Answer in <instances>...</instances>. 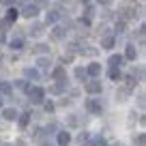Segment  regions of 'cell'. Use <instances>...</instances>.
<instances>
[{
	"label": "cell",
	"mask_w": 146,
	"mask_h": 146,
	"mask_svg": "<svg viewBox=\"0 0 146 146\" xmlns=\"http://www.w3.org/2000/svg\"><path fill=\"white\" fill-rule=\"evenodd\" d=\"M28 97H30L32 103H43L45 90H43V88H39V86H32V88H28Z\"/></svg>",
	"instance_id": "obj_1"
},
{
	"label": "cell",
	"mask_w": 146,
	"mask_h": 146,
	"mask_svg": "<svg viewBox=\"0 0 146 146\" xmlns=\"http://www.w3.org/2000/svg\"><path fill=\"white\" fill-rule=\"evenodd\" d=\"M84 90L88 92V95H101V90H103V86H101L99 80H90V82L84 84Z\"/></svg>",
	"instance_id": "obj_2"
},
{
	"label": "cell",
	"mask_w": 146,
	"mask_h": 146,
	"mask_svg": "<svg viewBox=\"0 0 146 146\" xmlns=\"http://www.w3.org/2000/svg\"><path fill=\"white\" fill-rule=\"evenodd\" d=\"M36 13H39V9H36L35 5H26V7L22 9V13H19V15H24L26 19H32V17H36Z\"/></svg>",
	"instance_id": "obj_3"
},
{
	"label": "cell",
	"mask_w": 146,
	"mask_h": 146,
	"mask_svg": "<svg viewBox=\"0 0 146 146\" xmlns=\"http://www.w3.org/2000/svg\"><path fill=\"white\" fill-rule=\"evenodd\" d=\"M86 110L92 114H101V103L97 99H86Z\"/></svg>",
	"instance_id": "obj_4"
},
{
	"label": "cell",
	"mask_w": 146,
	"mask_h": 146,
	"mask_svg": "<svg viewBox=\"0 0 146 146\" xmlns=\"http://www.w3.org/2000/svg\"><path fill=\"white\" fill-rule=\"evenodd\" d=\"M52 78H54L56 82H64V80H67V71H64V67H56L54 71H52Z\"/></svg>",
	"instance_id": "obj_5"
},
{
	"label": "cell",
	"mask_w": 146,
	"mask_h": 146,
	"mask_svg": "<svg viewBox=\"0 0 146 146\" xmlns=\"http://www.w3.org/2000/svg\"><path fill=\"white\" fill-rule=\"evenodd\" d=\"M86 75H92V78H97V75H101V64H97V62L88 64V67H86Z\"/></svg>",
	"instance_id": "obj_6"
},
{
	"label": "cell",
	"mask_w": 146,
	"mask_h": 146,
	"mask_svg": "<svg viewBox=\"0 0 146 146\" xmlns=\"http://www.w3.org/2000/svg\"><path fill=\"white\" fill-rule=\"evenodd\" d=\"M56 142H58V146H67L69 142H71V135H69L67 131H60L58 135H56Z\"/></svg>",
	"instance_id": "obj_7"
},
{
	"label": "cell",
	"mask_w": 146,
	"mask_h": 146,
	"mask_svg": "<svg viewBox=\"0 0 146 146\" xmlns=\"http://www.w3.org/2000/svg\"><path fill=\"white\" fill-rule=\"evenodd\" d=\"M64 35H67V28H62V26H56L54 30H52V39H56V41L64 39Z\"/></svg>",
	"instance_id": "obj_8"
},
{
	"label": "cell",
	"mask_w": 146,
	"mask_h": 146,
	"mask_svg": "<svg viewBox=\"0 0 146 146\" xmlns=\"http://www.w3.org/2000/svg\"><path fill=\"white\" fill-rule=\"evenodd\" d=\"M32 52H35V54H39V56H45V54H50V47H47L45 43H36V45L32 47Z\"/></svg>",
	"instance_id": "obj_9"
},
{
	"label": "cell",
	"mask_w": 146,
	"mask_h": 146,
	"mask_svg": "<svg viewBox=\"0 0 146 146\" xmlns=\"http://www.w3.org/2000/svg\"><path fill=\"white\" fill-rule=\"evenodd\" d=\"M2 116H5L7 120H15L19 114H17V110H13V108H5L2 110Z\"/></svg>",
	"instance_id": "obj_10"
},
{
	"label": "cell",
	"mask_w": 146,
	"mask_h": 146,
	"mask_svg": "<svg viewBox=\"0 0 146 146\" xmlns=\"http://www.w3.org/2000/svg\"><path fill=\"white\" fill-rule=\"evenodd\" d=\"M64 88H67V80H64V82L54 84V86H50V92H54V95H60V92H64Z\"/></svg>",
	"instance_id": "obj_11"
},
{
	"label": "cell",
	"mask_w": 146,
	"mask_h": 146,
	"mask_svg": "<svg viewBox=\"0 0 146 146\" xmlns=\"http://www.w3.org/2000/svg\"><path fill=\"white\" fill-rule=\"evenodd\" d=\"M24 78H28V80H39V71H36V69L26 67V69H24Z\"/></svg>",
	"instance_id": "obj_12"
},
{
	"label": "cell",
	"mask_w": 146,
	"mask_h": 146,
	"mask_svg": "<svg viewBox=\"0 0 146 146\" xmlns=\"http://www.w3.org/2000/svg\"><path fill=\"white\" fill-rule=\"evenodd\" d=\"M108 64H110V67H120V64H123V56H120V54H114V56H110Z\"/></svg>",
	"instance_id": "obj_13"
},
{
	"label": "cell",
	"mask_w": 146,
	"mask_h": 146,
	"mask_svg": "<svg viewBox=\"0 0 146 146\" xmlns=\"http://www.w3.org/2000/svg\"><path fill=\"white\" fill-rule=\"evenodd\" d=\"M43 28H45V26H43V24L35 22V24H32V26H30V35H32V36H39V35H41V32H43Z\"/></svg>",
	"instance_id": "obj_14"
},
{
	"label": "cell",
	"mask_w": 146,
	"mask_h": 146,
	"mask_svg": "<svg viewBox=\"0 0 146 146\" xmlns=\"http://www.w3.org/2000/svg\"><path fill=\"white\" fill-rule=\"evenodd\" d=\"M11 90H13V88H11L9 82H0V95H2V97H9Z\"/></svg>",
	"instance_id": "obj_15"
},
{
	"label": "cell",
	"mask_w": 146,
	"mask_h": 146,
	"mask_svg": "<svg viewBox=\"0 0 146 146\" xmlns=\"http://www.w3.org/2000/svg\"><path fill=\"white\" fill-rule=\"evenodd\" d=\"M101 47H103V50L114 47V36H103V39H101Z\"/></svg>",
	"instance_id": "obj_16"
},
{
	"label": "cell",
	"mask_w": 146,
	"mask_h": 146,
	"mask_svg": "<svg viewBox=\"0 0 146 146\" xmlns=\"http://www.w3.org/2000/svg\"><path fill=\"white\" fill-rule=\"evenodd\" d=\"M129 88H118V90H116V99L118 101H127V97H129Z\"/></svg>",
	"instance_id": "obj_17"
},
{
	"label": "cell",
	"mask_w": 146,
	"mask_h": 146,
	"mask_svg": "<svg viewBox=\"0 0 146 146\" xmlns=\"http://www.w3.org/2000/svg\"><path fill=\"white\" fill-rule=\"evenodd\" d=\"M135 56H137V50L133 45H127V52H125V58L127 60H135Z\"/></svg>",
	"instance_id": "obj_18"
},
{
	"label": "cell",
	"mask_w": 146,
	"mask_h": 146,
	"mask_svg": "<svg viewBox=\"0 0 146 146\" xmlns=\"http://www.w3.org/2000/svg\"><path fill=\"white\" fill-rule=\"evenodd\" d=\"M36 64H39V69H41V71H47V69H50V58H45V56H41V58H39V62H36Z\"/></svg>",
	"instance_id": "obj_19"
},
{
	"label": "cell",
	"mask_w": 146,
	"mask_h": 146,
	"mask_svg": "<svg viewBox=\"0 0 146 146\" xmlns=\"http://www.w3.org/2000/svg\"><path fill=\"white\" fill-rule=\"evenodd\" d=\"M17 15H19V11H15V9H9V11H7V22H11V24H13L15 22V19H17Z\"/></svg>",
	"instance_id": "obj_20"
},
{
	"label": "cell",
	"mask_w": 146,
	"mask_h": 146,
	"mask_svg": "<svg viewBox=\"0 0 146 146\" xmlns=\"http://www.w3.org/2000/svg\"><path fill=\"white\" fill-rule=\"evenodd\" d=\"M45 19H47V24H54V22H58V19H60V13H58V11H50Z\"/></svg>",
	"instance_id": "obj_21"
},
{
	"label": "cell",
	"mask_w": 146,
	"mask_h": 146,
	"mask_svg": "<svg viewBox=\"0 0 146 146\" xmlns=\"http://www.w3.org/2000/svg\"><path fill=\"white\" fill-rule=\"evenodd\" d=\"M108 75H110V80H118V78H120V69H118V67H110Z\"/></svg>",
	"instance_id": "obj_22"
},
{
	"label": "cell",
	"mask_w": 146,
	"mask_h": 146,
	"mask_svg": "<svg viewBox=\"0 0 146 146\" xmlns=\"http://www.w3.org/2000/svg\"><path fill=\"white\" fill-rule=\"evenodd\" d=\"M78 52H80V54H86V56H95L97 54V50H95V47H90V45H84L82 50H78Z\"/></svg>",
	"instance_id": "obj_23"
},
{
	"label": "cell",
	"mask_w": 146,
	"mask_h": 146,
	"mask_svg": "<svg viewBox=\"0 0 146 146\" xmlns=\"http://www.w3.org/2000/svg\"><path fill=\"white\" fill-rule=\"evenodd\" d=\"M22 45H24V39H22V36H17V39L11 41V50H22Z\"/></svg>",
	"instance_id": "obj_24"
},
{
	"label": "cell",
	"mask_w": 146,
	"mask_h": 146,
	"mask_svg": "<svg viewBox=\"0 0 146 146\" xmlns=\"http://www.w3.org/2000/svg\"><path fill=\"white\" fill-rule=\"evenodd\" d=\"M19 118V127H28V123H30V114H22V116H17Z\"/></svg>",
	"instance_id": "obj_25"
},
{
	"label": "cell",
	"mask_w": 146,
	"mask_h": 146,
	"mask_svg": "<svg viewBox=\"0 0 146 146\" xmlns=\"http://www.w3.org/2000/svg\"><path fill=\"white\" fill-rule=\"evenodd\" d=\"M75 78H78V80H86V69L78 67V69H75Z\"/></svg>",
	"instance_id": "obj_26"
},
{
	"label": "cell",
	"mask_w": 146,
	"mask_h": 146,
	"mask_svg": "<svg viewBox=\"0 0 146 146\" xmlns=\"http://www.w3.org/2000/svg\"><path fill=\"white\" fill-rule=\"evenodd\" d=\"M78 125H80L78 114H71V116H69V127H78Z\"/></svg>",
	"instance_id": "obj_27"
},
{
	"label": "cell",
	"mask_w": 146,
	"mask_h": 146,
	"mask_svg": "<svg viewBox=\"0 0 146 146\" xmlns=\"http://www.w3.org/2000/svg\"><path fill=\"white\" fill-rule=\"evenodd\" d=\"M30 5H35L36 9H43V7H47V0H32Z\"/></svg>",
	"instance_id": "obj_28"
},
{
	"label": "cell",
	"mask_w": 146,
	"mask_h": 146,
	"mask_svg": "<svg viewBox=\"0 0 146 146\" xmlns=\"http://www.w3.org/2000/svg\"><path fill=\"white\" fill-rule=\"evenodd\" d=\"M133 144H137V146H144V133H140L137 137H133Z\"/></svg>",
	"instance_id": "obj_29"
},
{
	"label": "cell",
	"mask_w": 146,
	"mask_h": 146,
	"mask_svg": "<svg viewBox=\"0 0 146 146\" xmlns=\"http://www.w3.org/2000/svg\"><path fill=\"white\" fill-rule=\"evenodd\" d=\"M11 26H13V24H11V22H7V19H2V22H0V28H2V32H5V30H9Z\"/></svg>",
	"instance_id": "obj_30"
},
{
	"label": "cell",
	"mask_w": 146,
	"mask_h": 146,
	"mask_svg": "<svg viewBox=\"0 0 146 146\" xmlns=\"http://www.w3.org/2000/svg\"><path fill=\"white\" fill-rule=\"evenodd\" d=\"M125 28H127V26H125V22H118V24H116V32H118V35H123Z\"/></svg>",
	"instance_id": "obj_31"
},
{
	"label": "cell",
	"mask_w": 146,
	"mask_h": 146,
	"mask_svg": "<svg viewBox=\"0 0 146 146\" xmlns=\"http://www.w3.org/2000/svg\"><path fill=\"white\" fill-rule=\"evenodd\" d=\"M17 88H19V90H28V84H26V80H19V82H17Z\"/></svg>",
	"instance_id": "obj_32"
},
{
	"label": "cell",
	"mask_w": 146,
	"mask_h": 146,
	"mask_svg": "<svg viewBox=\"0 0 146 146\" xmlns=\"http://www.w3.org/2000/svg\"><path fill=\"white\" fill-rule=\"evenodd\" d=\"M78 142H80V144H84V142H88V133H86V131H84V133H82V135H80V137H78Z\"/></svg>",
	"instance_id": "obj_33"
},
{
	"label": "cell",
	"mask_w": 146,
	"mask_h": 146,
	"mask_svg": "<svg viewBox=\"0 0 146 146\" xmlns=\"http://www.w3.org/2000/svg\"><path fill=\"white\" fill-rule=\"evenodd\" d=\"M137 103L144 108V92H140V95H137Z\"/></svg>",
	"instance_id": "obj_34"
},
{
	"label": "cell",
	"mask_w": 146,
	"mask_h": 146,
	"mask_svg": "<svg viewBox=\"0 0 146 146\" xmlns=\"http://www.w3.org/2000/svg\"><path fill=\"white\" fill-rule=\"evenodd\" d=\"M97 2H99V5H103V7H110V5H112V0H97Z\"/></svg>",
	"instance_id": "obj_35"
},
{
	"label": "cell",
	"mask_w": 146,
	"mask_h": 146,
	"mask_svg": "<svg viewBox=\"0 0 146 146\" xmlns=\"http://www.w3.org/2000/svg\"><path fill=\"white\" fill-rule=\"evenodd\" d=\"M45 112H54V103H45Z\"/></svg>",
	"instance_id": "obj_36"
},
{
	"label": "cell",
	"mask_w": 146,
	"mask_h": 146,
	"mask_svg": "<svg viewBox=\"0 0 146 146\" xmlns=\"http://www.w3.org/2000/svg\"><path fill=\"white\" fill-rule=\"evenodd\" d=\"M45 131H47V133H50V131H56V125H54V123H52V125H47V129H45Z\"/></svg>",
	"instance_id": "obj_37"
},
{
	"label": "cell",
	"mask_w": 146,
	"mask_h": 146,
	"mask_svg": "<svg viewBox=\"0 0 146 146\" xmlns=\"http://www.w3.org/2000/svg\"><path fill=\"white\" fill-rule=\"evenodd\" d=\"M15 146H26V142H24V140H17V142H15Z\"/></svg>",
	"instance_id": "obj_38"
},
{
	"label": "cell",
	"mask_w": 146,
	"mask_h": 146,
	"mask_svg": "<svg viewBox=\"0 0 146 146\" xmlns=\"http://www.w3.org/2000/svg\"><path fill=\"white\" fill-rule=\"evenodd\" d=\"M5 39H7V36H5V32L0 30V43H5Z\"/></svg>",
	"instance_id": "obj_39"
},
{
	"label": "cell",
	"mask_w": 146,
	"mask_h": 146,
	"mask_svg": "<svg viewBox=\"0 0 146 146\" xmlns=\"http://www.w3.org/2000/svg\"><path fill=\"white\" fill-rule=\"evenodd\" d=\"M0 2H5V5H13L15 0H0Z\"/></svg>",
	"instance_id": "obj_40"
},
{
	"label": "cell",
	"mask_w": 146,
	"mask_h": 146,
	"mask_svg": "<svg viewBox=\"0 0 146 146\" xmlns=\"http://www.w3.org/2000/svg\"><path fill=\"white\" fill-rule=\"evenodd\" d=\"M80 2H82V5H84V2H90V0H80Z\"/></svg>",
	"instance_id": "obj_41"
}]
</instances>
